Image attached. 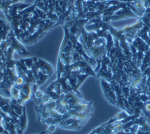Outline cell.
<instances>
[{
	"label": "cell",
	"mask_w": 150,
	"mask_h": 134,
	"mask_svg": "<svg viewBox=\"0 0 150 134\" xmlns=\"http://www.w3.org/2000/svg\"><path fill=\"white\" fill-rule=\"evenodd\" d=\"M33 101L38 121L49 126L47 133L56 128L80 130L93 113L92 103L86 101L79 90L52 94L39 90Z\"/></svg>",
	"instance_id": "cell-1"
},
{
	"label": "cell",
	"mask_w": 150,
	"mask_h": 134,
	"mask_svg": "<svg viewBox=\"0 0 150 134\" xmlns=\"http://www.w3.org/2000/svg\"><path fill=\"white\" fill-rule=\"evenodd\" d=\"M56 73L55 80L44 91L59 94L78 91L88 76H96L74 40L64 32L57 60Z\"/></svg>",
	"instance_id": "cell-2"
},
{
	"label": "cell",
	"mask_w": 150,
	"mask_h": 134,
	"mask_svg": "<svg viewBox=\"0 0 150 134\" xmlns=\"http://www.w3.org/2000/svg\"><path fill=\"white\" fill-rule=\"evenodd\" d=\"M16 76L8 98L25 106L33 101L39 87L52 75L54 69L47 61L37 57L17 59Z\"/></svg>",
	"instance_id": "cell-3"
},
{
	"label": "cell",
	"mask_w": 150,
	"mask_h": 134,
	"mask_svg": "<svg viewBox=\"0 0 150 134\" xmlns=\"http://www.w3.org/2000/svg\"><path fill=\"white\" fill-rule=\"evenodd\" d=\"M4 14L17 39L25 46L37 43L57 27L33 4L21 2L12 5Z\"/></svg>",
	"instance_id": "cell-4"
},
{
	"label": "cell",
	"mask_w": 150,
	"mask_h": 134,
	"mask_svg": "<svg viewBox=\"0 0 150 134\" xmlns=\"http://www.w3.org/2000/svg\"><path fill=\"white\" fill-rule=\"evenodd\" d=\"M25 57L29 54L25 46L16 38L9 23L0 19V90L8 97L15 78L17 59L14 54Z\"/></svg>",
	"instance_id": "cell-5"
},
{
	"label": "cell",
	"mask_w": 150,
	"mask_h": 134,
	"mask_svg": "<svg viewBox=\"0 0 150 134\" xmlns=\"http://www.w3.org/2000/svg\"><path fill=\"white\" fill-rule=\"evenodd\" d=\"M27 125L25 106L0 94V134H23Z\"/></svg>",
	"instance_id": "cell-6"
},
{
	"label": "cell",
	"mask_w": 150,
	"mask_h": 134,
	"mask_svg": "<svg viewBox=\"0 0 150 134\" xmlns=\"http://www.w3.org/2000/svg\"><path fill=\"white\" fill-rule=\"evenodd\" d=\"M32 4L56 26L76 20V0H35Z\"/></svg>",
	"instance_id": "cell-7"
}]
</instances>
